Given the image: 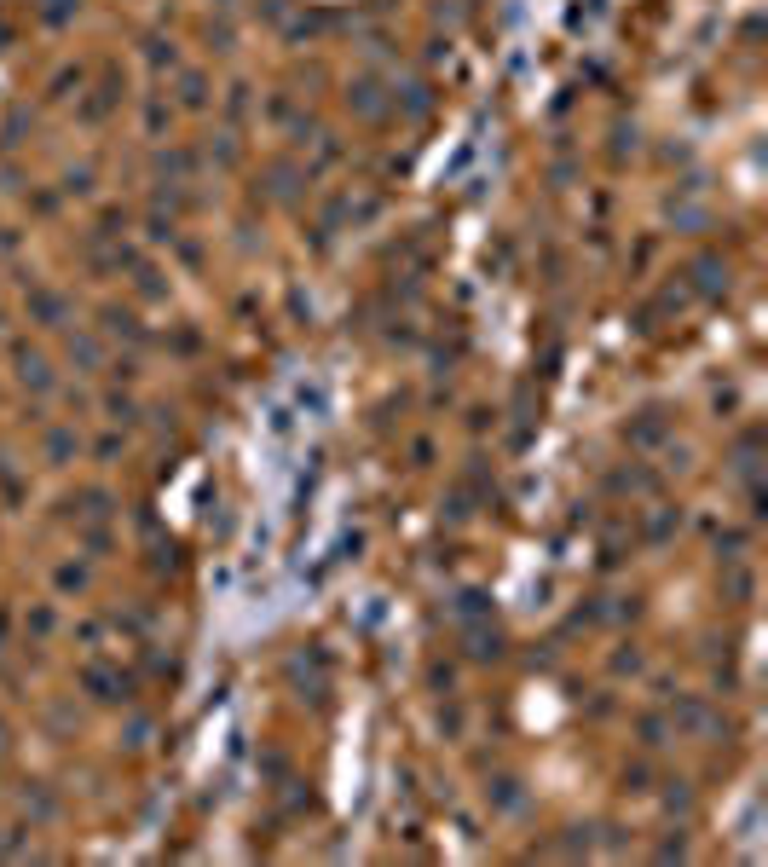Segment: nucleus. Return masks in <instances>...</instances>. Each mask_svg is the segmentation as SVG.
<instances>
[{
	"instance_id": "obj_1",
	"label": "nucleus",
	"mask_w": 768,
	"mask_h": 867,
	"mask_svg": "<svg viewBox=\"0 0 768 867\" xmlns=\"http://www.w3.org/2000/svg\"><path fill=\"white\" fill-rule=\"evenodd\" d=\"M76 677H81V688H87V700H99V705H133L139 700V677L104 665V659H87Z\"/></svg>"
},
{
	"instance_id": "obj_2",
	"label": "nucleus",
	"mask_w": 768,
	"mask_h": 867,
	"mask_svg": "<svg viewBox=\"0 0 768 867\" xmlns=\"http://www.w3.org/2000/svg\"><path fill=\"white\" fill-rule=\"evenodd\" d=\"M665 717H670V729H676V735H693V740H723L728 735V723L711 712V700H705V694H676Z\"/></svg>"
},
{
	"instance_id": "obj_3",
	"label": "nucleus",
	"mask_w": 768,
	"mask_h": 867,
	"mask_svg": "<svg viewBox=\"0 0 768 867\" xmlns=\"http://www.w3.org/2000/svg\"><path fill=\"white\" fill-rule=\"evenodd\" d=\"M387 104H393V99H387V81L376 76V70H364V76H352V81H347V110H352V116L382 121V116H387Z\"/></svg>"
},
{
	"instance_id": "obj_4",
	"label": "nucleus",
	"mask_w": 768,
	"mask_h": 867,
	"mask_svg": "<svg viewBox=\"0 0 768 867\" xmlns=\"http://www.w3.org/2000/svg\"><path fill=\"white\" fill-rule=\"evenodd\" d=\"M688 289L699 301H723L728 296V261L723 254H693L688 261Z\"/></svg>"
},
{
	"instance_id": "obj_5",
	"label": "nucleus",
	"mask_w": 768,
	"mask_h": 867,
	"mask_svg": "<svg viewBox=\"0 0 768 867\" xmlns=\"http://www.w3.org/2000/svg\"><path fill=\"white\" fill-rule=\"evenodd\" d=\"M624 439H630L636 451L665 446V439H670V417H665V411H641V417H630V422H624Z\"/></svg>"
},
{
	"instance_id": "obj_6",
	"label": "nucleus",
	"mask_w": 768,
	"mask_h": 867,
	"mask_svg": "<svg viewBox=\"0 0 768 867\" xmlns=\"http://www.w3.org/2000/svg\"><path fill=\"white\" fill-rule=\"evenodd\" d=\"M12 364H18V382L29 388V394H46V388H53V364H46L35 347H23V341H18V347H12Z\"/></svg>"
},
{
	"instance_id": "obj_7",
	"label": "nucleus",
	"mask_w": 768,
	"mask_h": 867,
	"mask_svg": "<svg viewBox=\"0 0 768 867\" xmlns=\"http://www.w3.org/2000/svg\"><path fill=\"white\" fill-rule=\"evenodd\" d=\"M485 804H491L497 815H520V810H526V787H520V775H491V780H485Z\"/></svg>"
},
{
	"instance_id": "obj_8",
	"label": "nucleus",
	"mask_w": 768,
	"mask_h": 867,
	"mask_svg": "<svg viewBox=\"0 0 768 867\" xmlns=\"http://www.w3.org/2000/svg\"><path fill=\"white\" fill-rule=\"evenodd\" d=\"M450 619H457L462 630H468V625H485V619H491V596H485L480 584L457 590V596H450Z\"/></svg>"
},
{
	"instance_id": "obj_9",
	"label": "nucleus",
	"mask_w": 768,
	"mask_h": 867,
	"mask_svg": "<svg viewBox=\"0 0 768 867\" xmlns=\"http://www.w3.org/2000/svg\"><path fill=\"white\" fill-rule=\"evenodd\" d=\"M462 637H468V659H474V665H497V659L508 654L503 648V630H491V619H485V625H468Z\"/></svg>"
},
{
	"instance_id": "obj_10",
	"label": "nucleus",
	"mask_w": 768,
	"mask_h": 867,
	"mask_svg": "<svg viewBox=\"0 0 768 867\" xmlns=\"http://www.w3.org/2000/svg\"><path fill=\"white\" fill-rule=\"evenodd\" d=\"M116 104H121V76H104L99 88H93V99H81V121H93V128H99Z\"/></svg>"
},
{
	"instance_id": "obj_11",
	"label": "nucleus",
	"mask_w": 768,
	"mask_h": 867,
	"mask_svg": "<svg viewBox=\"0 0 768 867\" xmlns=\"http://www.w3.org/2000/svg\"><path fill=\"white\" fill-rule=\"evenodd\" d=\"M29 319H35V324H46V329H64L70 301H64V296H53V289H29Z\"/></svg>"
},
{
	"instance_id": "obj_12",
	"label": "nucleus",
	"mask_w": 768,
	"mask_h": 867,
	"mask_svg": "<svg viewBox=\"0 0 768 867\" xmlns=\"http://www.w3.org/2000/svg\"><path fill=\"white\" fill-rule=\"evenodd\" d=\"M387 99H393L399 110H405L410 121H422V116H428V110H434V88H428V81H405V88H393V93H387Z\"/></svg>"
},
{
	"instance_id": "obj_13",
	"label": "nucleus",
	"mask_w": 768,
	"mask_h": 867,
	"mask_svg": "<svg viewBox=\"0 0 768 867\" xmlns=\"http://www.w3.org/2000/svg\"><path fill=\"white\" fill-rule=\"evenodd\" d=\"M156 174L174 179V186H186V179L197 174V156H191L186 145H168V151H156Z\"/></svg>"
},
{
	"instance_id": "obj_14",
	"label": "nucleus",
	"mask_w": 768,
	"mask_h": 867,
	"mask_svg": "<svg viewBox=\"0 0 768 867\" xmlns=\"http://www.w3.org/2000/svg\"><path fill=\"white\" fill-rule=\"evenodd\" d=\"M670 735H676V729H670V717H665V712H641V717H636V740H641V752L670 746Z\"/></svg>"
},
{
	"instance_id": "obj_15",
	"label": "nucleus",
	"mask_w": 768,
	"mask_h": 867,
	"mask_svg": "<svg viewBox=\"0 0 768 867\" xmlns=\"http://www.w3.org/2000/svg\"><path fill=\"white\" fill-rule=\"evenodd\" d=\"M676 527H681V509H665V504H658L653 515L641 521V538H648V544H670V538H676Z\"/></svg>"
},
{
	"instance_id": "obj_16",
	"label": "nucleus",
	"mask_w": 768,
	"mask_h": 867,
	"mask_svg": "<svg viewBox=\"0 0 768 867\" xmlns=\"http://www.w3.org/2000/svg\"><path fill=\"white\" fill-rule=\"evenodd\" d=\"M179 110H209V76L202 70H179Z\"/></svg>"
},
{
	"instance_id": "obj_17",
	"label": "nucleus",
	"mask_w": 768,
	"mask_h": 867,
	"mask_svg": "<svg viewBox=\"0 0 768 867\" xmlns=\"http://www.w3.org/2000/svg\"><path fill=\"white\" fill-rule=\"evenodd\" d=\"M76 504H81V509H76L81 521H110V509H116V497H110L104 486H87V492H81Z\"/></svg>"
},
{
	"instance_id": "obj_18",
	"label": "nucleus",
	"mask_w": 768,
	"mask_h": 867,
	"mask_svg": "<svg viewBox=\"0 0 768 867\" xmlns=\"http://www.w3.org/2000/svg\"><path fill=\"white\" fill-rule=\"evenodd\" d=\"M23 810H29L35 821H53V815H58V798L41 787V780H29V787H23Z\"/></svg>"
},
{
	"instance_id": "obj_19",
	"label": "nucleus",
	"mask_w": 768,
	"mask_h": 867,
	"mask_svg": "<svg viewBox=\"0 0 768 867\" xmlns=\"http://www.w3.org/2000/svg\"><path fill=\"white\" fill-rule=\"evenodd\" d=\"M145 64H151V70H186V64H179V46L162 41V35H151V41H145Z\"/></svg>"
},
{
	"instance_id": "obj_20",
	"label": "nucleus",
	"mask_w": 768,
	"mask_h": 867,
	"mask_svg": "<svg viewBox=\"0 0 768 867\" xmlns=\"http://www.w3.org/2000/svg\"><path fill=\"white\" fill-rule=\"evenodd\" d=\"M53 579H58V590H87V584H93V572H87V561H58V572H53Z\"/></svg>"
},
{
	"instance_id": "obj_21",
	"label": "nucleus",
	"mask_w": 768,
	"mask_h": 867,
	"mask_svg": "<svg viewBox=\"0 0 768 867\" xmlns=\"http://www.w3.org/2000/svg\"><path fill=\"white\" fill-rule=\"evenodd\" d=\"M64 347H70V359H76L81 371H93V364H99V341H93V336H81V329H70V336H64Z\"/></svg>"
},
{
	"instance_id": "obj_22",
	"label": "nucleus",
	"mask_w": 768,
	"mask_h": 867,
	"mask_svg": "<svg viewBox=\"0 0 768 867\" xmlns=\"http://www.w3.org/2000/svg\"><path fill=\"white\" fill-rule=\"evenodd\" d=\"M81 0H41V23L46 29H64V23H76Z\"/></svg>"
},
{
	"instance_id": "obj_23",
	"label": "nucleus",
	"mask_w": 768,
	"mask_h": 867,
	"mask_svg": "<svg viewBox=\"0 0 768 867\" xmlns=\"http://www.w3.org/2000/svg\"><path fill=\"white\" fill-rule=\"evenodd\" d=\"M104 329H110V336H128V341H145L139 319H133V313H121V307H104Z\"/></svg>"
},
{
	"instance_id": "obj_24",
	"label": "nucleus",
	"mask_w": 768,
	"mask_h": 867,
	"mask_svg": "<svg viewBox=\"0 0 768 867\" xmlns=\"http://www.w3.org/2000/svg\"><path fill=\"white\" fill-rule=\"evenodd\" d=\"M272 197H295V186H301V168L295 163H272Z\"/></svg>"
},
{
	"instance_id": "obj_25",
	"label": "nucleus",
	"mask_w": 768,
	"mask_h": 867,
	"mask_svg": "<svg viewBox=\"0 0 768 867\" xmlns=\"http://www.w3.org/2000/svg\"><path fill=\"white\" fill-rule=\"evenodd\" d=\"M711 544H716V555H723V561H739V549H746V532H739V527H716Z\"/></svg>"
},
{
	"instance_id": "obj_26",
	"label": "nucleus",
	"mask_w": 768,
	"mask_h": 867,
	"mask_svg": "<svg viewBox=\"0 0 768 867\" xmlns=\"http://www.w3.org/2000/svg\"><path fill=\"white\" fill-rule=\"evenodd\" d=\"M595 850V838H590V827H566V838L555 845V856H590Z\"/></svg>"
},
{
	"instance_id": "obj_27",
	"label": "nucleus",
	"mask_w": 768,
	"mask_h": 867,
	"mask_svg": "<svg viewBox=\"0 0 768 867\" xmlns=\"http://www.w3.org/2000/svg\"><path fill=\"white\" fill-rule=\"evenodd\" d=\"M46 457L70 463V457H76V434H70V429H46Z\"/></svg>"
},
{
	"instance_id": "obj_28",
	"label": "nucleus",
	"mask_w": 768,
	"mask_h": 867,
	"mask_svg": "<svg viewBox=\"0 0 768 867\" xmlns=\"http://www.w3.org/2000/svg\"><path fill=\"white\" fill-rule=\"evenodd\" d=\"M653 862H688V838H681V827L670 838H658L653 845Z\"/></svg>"
},
{
	"instance_id": "obj_29",
	"label": "nucleus",
	"mask_w": 768,
	"mask_h": 867,
	"mask_svg": "<svg viewBox=\"0 0 768 867\" xmlns=\"http://www.w3.org/2000/svg\"><path fill=\"white\" fill-rule=\"evenodd\" d=\"M81 544H87L93 555H104V549L116 544V538H110V527H104V521H81Z\"/></svg>"
},
{
	"instance_id": "obj_30",
	"label": "nucleus",
	"mask_w": 768,
	"mask_h": 867,
	"mask_svg": "<svg viewBox=\"0 0 768 867\" xmlns=\"http://www.w3.org/2000/svg\"><path fill=\"white\" fill-rule=\"evenodd\" d=\"M624 792H653V769H648V758L624 763Z\"/></svg>"
},
{
	"instance_id": "obj_31",
	"label": "nucleus",
	"mask_w": 768,
	"mask_h": 867,
	"mask_svg": "<svg viewBox=\"0 0 768 867\" xmlns=\"http://www.w3.org/2000/svg\"><path fill=\"white\" fill-rule=\"evenodd\" d=\"M121 746H128V752H145V746H151V717H133L128 735H121Z\"/></svg>"
},
{
	"instance_id": "obj_32",
	"label": "nucleus",
	"mask_w": 768,
	"mask_h": 867,
	"mask_svg": "<svg viewBox=\"0 0 768 867\" xmlns=\"http://www.w3.org/2000/svg\"><path fill=\"white\" fill-rule=\"evenodd\" d=\"M751 584H757V579H751V572L739 567V561H728V596H734V602H746V596H751Z\"/></svg>"
},
{
	"instance_id": "obj_33",
	"label": "nucleus",
	"mask_w": 768,
	"mask_h": 867,
	"mask_svg": "<svg viewBox=\"0 0 768 867\" xmlns=\"http://www.w3.org/2000/svg\"><path fill=\"white\" fill-rule=\"evenodd\" d=\"M665 787H670V792H665V810H670V815H688V804H693L688 780H665Z\"/></svg>"
},
{
	"instance_id": "obj_34",
	"label": "nucleus",
	"mask_w": 768,
	"mask_h": 867,
	"mask_svg": "<svg viewBox=\"0 0 768 867\" xmlns=\"http://www.w3.org/2000/svg\"><path fill=\"white\" fill-rule=\"evenodd\" d=\"M64 197H93V168H70V174H64Z\"/></svg>"
},
{
	"instance_id": "obj_35",
	"label": "nucleus",
	"mask_w": 768,
	"mask_h": 867,
	"mask_svg": "<svg viewBox=\"0 0 768 867\" xmlns=\"http://www.w3.org/2000/svg\"><path fill=\"white\" fill-rule=\"evenodd\" d=\"M110 417H116L121 429H133V422H139V405H133L128 394H110Z\"/></svg>"
},
{
	"instance_id": "obj_36",
	"label": "nucleus",
	"mask_w": 768,
	"mask_h": 867,
	"mask_svg": "<svg viewBox=\"0 0 768 867\" xmlns=\"http://www.w3.org/2000/svg\"><path fill=\"white\" fill-rule=\"evenodd\" d=\"M53 625H58V619H53V607H29V637H35V642H41V637H53Z\"/></svg>"
},
{
	"instance_id": "obj_37",
	"label": "nucleus",
	"mask_w": 768,
	"mask_h": 867,
	"mask_svg": "<svg viewBox=\"0 0 768 867\" xmlns=\"http://www.w3.org/2000/svg\"><path fill=\"white\" fill-rule=\"evenodd\" d=\"M237 156H243V151H237V133H219V145H214V163H219V168H237Z\"/></svg>"
},
{
	"instance_id": "obj_38",
	"label": "nucleus",
	"mask_w": 768,
	"mask_h": 867,
	"mask_svg": "<svg viewBox=\"0 0 768 867\" xmlns=\"http://www.w3.org/2000/svg\"><path fill=\"white\" fill-rule=\"evenodd\" d=\"M168 116H174V110H168L162 99H145V128H151V133H162V128H168Z\"/></svg>"
},
{
	"instance_id": "obj_39",
	"label": "nucleus",
	"mask_w": 768,
	"mask_h": 867,
	"mask_svg": "<svg viewBox=\"0 0 768 867\" xmlns=\"http://www.w3.org/2000/svg\"><path fill=\"white\" fill-rule=\"evenodd\" d=\"M226 116H231V121H243V116H249V88H243V81L226 93Z\"/></svg>"
},
{
	"instance_id": "obj_40",
	"label": "nucleus",
	"mask_w": 768,
	"mask_h": 867,
	"mask_svg": "<svg viewBox=\"0 0 768 867\" xmlns=\"http://www.w3.org/2000/svg\"><path fill=\"white\" fill-rule=\"evenodd\" d=\"M636 671H641V654L636 648H618L613 654V677H636Z\"/></svg>"
},
{
	"instance_id": "obj_41",
	"label": "nucleus",
	"mask_w": 768,
	"mask_h": 867,
	"mask_svg": "<svg viewBox=\"0 0 768 867\" xmlns=\"http://www.w3.org/2000/svg\"><path fill=\"white\" fill-rule=\"evenodd\" d=\"M439 735H462V705H439Z\"/></svg>"
},
{
	"instance_id": "obj_42",
	"label": "nucleus",
	"mask_w": 768,
	"mask_h": 867,
	"mask_svg": "<svg viewBox=\"0 0 768 867\" xmlns=\"http://www.w3.org/2000/svg\"><path fill=\"white\" fill-rule=\"evenodd\" d=\"M70 88H81V70H58V76H53V99H70Z\"/></svg>"
},
{
	"instance_id": "obj_43",
	"label": "nucleus",
	"mask_w": 768,
	"mask_h": 867,
	"mask_svg": "<svg viewBox=\"0 0 768 867\" xmlns=\"http://www.w3.org/2000/svg\"><path fill=\"white\" fill-rule=\"evenodd\" d=\"M0 492H6L12 504H18V497H23V480H18V474H12V463H0Z\"/></svg>"
},
{
	"instance_id": "obj_44",
	"label": "nucleus",
	"mask_w": 768,
	"mask_h": 867,
	"mask_svg": "<svg viewBox=\"0 0 768 867\" xmlns=\"http://www.w3.org/2000/svg\"><path fill=\"white\" fill-rule=\"evenodd\" d=\"M209 35H214V53H231V23H226V18L209 23Z\"/></svg>"
},
{
	"instance_id": "obj_45",
	"label": "nucleus",
	"mask_w": 768,
	"mask_h": 867,
	"mask_svg": "<svg viewBox=\"0 0 768 867\" xmlns=\"http://www.w3.org/2000/svg\"><path fill=\"white\" fill-rule=\"evenodd\" d=\"M428 682H434L439 694H450V682H457V671H450V665H434V671H428Z\"/></svg>"
},
{
	"instance_id": "obj_46",
	"label": "nucleus",
	"mask_w": 768,
	"mask_h": 867,
	"mask_svg": "<svg viewBox=\"0 0 768 867\" xmlns=\"http://www.w3.org/2000/svg\"><path fill=\"white\" fill-rule=\"evenodd\" d=\"M6 746H12V729H6V723H0V758H6Z\"/></svg>"
},
{
	"instance_id": "obj_47",
	"label": "nucleus",
	"mask_w": 768,
	"mask_h": 867,
	"mask_svg": "<svg viewBox=\"0 0 768 867\" xmlns=\"http://www.w3.org/2000/svg\"><path fill=\"white\" fill-rule=\"evenodd\" d=\"M6 41H12V23H6V18H0V46H6Z\"/></svg>"
},
{
	"instance_id": "obj_48",
	"label": "nucleus",
	"mask_w": 768,
	"mask_h": 867,
	"mask_svg": "<svg viewBox=\"0 0 768 867\" xmlns=\"http://www.w3.org/2000/svg\"><path fill=\"white\" fill-rule=\"evenodd\" d=\"M0 648H6V607H0Z\"/></svg>"
},
{
	"instance_id": "obj_49",
	"label": "nucleus",
	"mask_w": 768,
	"mask_h": 867,
	"mask_svg": "<svg viewBox=\"0 0 768 867\" xmlns=\"http://www.w3.org/2000/svg\"><path fill=\"white\" fill-rule=\"evenodd\" d=\"M214 6H219V12H226V6H231V0H214Z\"/></svg>"
}]
</instances>
